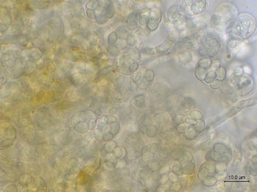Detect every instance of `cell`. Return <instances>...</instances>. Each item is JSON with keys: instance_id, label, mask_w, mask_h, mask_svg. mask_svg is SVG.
Returning <instances> with one entry per match:
<instances>
[{"instance_id": "6da1fadb", "label": "cell", "mask_w": 257, "mask_h": 192, "mask_svg": "<svg viewBox=\"0 0 257 192\" xmlns=\"http://www.w3.org/2000/svg\"><path fill=\"white\" fill-rule=\"evenodd\" d=\"M209 62L208 60H200L198 63L195 70V75L197 78L200 80L204 79L205 76L208 72Z\"/></svg>"}, {"instance_id": "7a4b0ae2", "label": "cell", "mask_w": 257, "mask_h": 192, "mask_svg": "<svg viewBox=\"0 0 257 192\" xmlns=\"http://www.w3.org/2000/svg\"><path fill=\"white\" fill-rule=\"evenodd\" d=\"M257 102V98L250 99L240 102L236 106L239 108L249 107L256 104Z\"/></svg>"}, {"instance_id": "3957f363", "label": "cell", "mask_w": 257, "mask_h": 192, "mask_svg": "<svg viewBox=\"0 0 257 192\" xmlns=\"http://www.w3.org/2000/svg\"><path fill=\"white\" fill-rule=\"evenodd\" d=\"M241 81L239 83V87L240 88H247L251 87L252 85L251 83H252V80L250 78H243L241 80Z\"/></svg>"}, {"instance_id": "277c9868", "label": "cell", "mask_w": 257, "mask_h": 192, "mask_svg": "<svg viewBox=\"0 0 257 192\" xmlns=\"http://www.w3.org/2000/svg\"><path fill=\"white\" fill-rule=\"evenodd\" d=\"M216 72L213 71H209L206 74L204 80L206 83H209L216 79Z\"/></svg>"}, {"instance_id": "5b68a950", "label": "cell", "mask_w": 257, "mask_h": 192, "mask_svg": "<svg viewBox=\"0 0 257 192\" xmlns=\"http://www.w3.org/2000/svg\"><path fill=\"white\" fill-rule=\"evenodd\" d=\"M223 84V82L222 80L218 79L214 80L211 82L210 84V86L212 89H216L221 87Z\"/></svg>"}, {"instance_id": "8992f818", "label": "cell", "mask_w": 257, "mask_h": 192, "mask_svg": "<svg viewBox=\"0 0 257 192\" xmlns=\"http://www.w3.org/2000/svg\"><path fill=\"white\" fill-rule=\"evenodd\" d=\"M210 67L211 70L213 71H217L219 69L220 66V63L219 61L217 60H214L211 61L210 63Z\"/></svg>"}, {"instance_id": "52a82bcc", "label": "cell", "mask_w": 257, "mask_h": 192, "mask_svg": "<svg viewBox=\"0 0 257 192\" xmlns=\"http://www.w3.org/2000/svg\"><path fill=\"white\" fill-rule=\"evenodd\" d=\"M216 74L218 79L222 80L224 79L226 74L225 69L223 68H220L218 69Z\"/></svg>"}, {"instance_id": "ba28073f", "label": "cell", "mask_w": 257, "mask_h": 192, "mask_svg": "<svg viewBox=\"0 0 257 192\" xmlns=\"http://www.w3.org/2000/svg\"><path fill=\"white\" fill-rule=\"evenodd\" d=\"M169 169V166H165L162 169L161 171V172H162V173H163V172H165L168 171Z\"/></svg>"}]
</instances>
